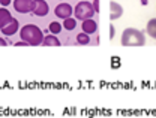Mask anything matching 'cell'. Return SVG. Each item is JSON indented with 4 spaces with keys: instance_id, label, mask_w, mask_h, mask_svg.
Here are the masks:
<instances>
[{
    "instance_id": "9",
    "label": "cell",
    "mask_w": 156,
    "mask_h": 118,
    "mask_svg": "<svg viewBox=\"0 0 156 118\" xmlns=\"http://www.w3.org/2000/svg\"><path fill=\"white\" fill-rule=\"evenodd\" d=\"M12 20H14V18H12L11 12H9L6 8H0V30H2L5 25H8Z\"/></svg>"
},
{
    "instance_id": "16",
    "label": "cell",
    "mask_w": 156,
    "mask_h": 118,
    "mask_svg": "<svg viewBox=\"0 0 156 118\" xmlns=\"http://www.w3.org/2000/svg\"><path fill=\"white\" fill-rule=\"evenodd\" d=\"M93 8L96 11V14L99 12V0H93Z\"/></svg>"
},
{
    "instance_id": "10",
    "label": "cell",
    "mask_w": 156,
    "mask_h": 118,
    "mask_svg": "<svg viewBox=\"0 0 156 118\" xmlns=\"http://www.w3.org/2000/svg\"><path fill=\"white\" fill-rule=\"evenodd\" d=\"M83 32L84 33H87V35H92V33H95L96 32V29H98V24H96V21H93L92 18L90 20H86V21H83Z\"/></svg>"
},
{
    "instance_id": "18",
    "label": "cell",
    "mask_w": 156,
    "mask_h": 118,
    "mask_svg": "<svg viewBox=\"0 0 156 118\" xmlns=\"http://www.w3.org/2000/svg\"><path fill=\"white\" fill-rule=\"evenodd\" d=\"M0 3H2L3 6H8V5L11 3V0H0Z\"/></svg>"
},
{
    "instance_id": "2",
    "label": "cell",
    "mask_w": 156,
    "mask_h": 118,
    "mask_svg": "<svg viewBox=\"0 0 156 118\" xmlns=\"http://www.w3.org/2000/svg\"><path fill=\"white\" fill-rule=\"evenodd\" d=\"M146 43V38L143 32L136 29H126L122 33V45L123 46H143Z\"/></svg>"
},
{
    "instance_id": "17",
    "label": "cell",
    "mask_w": 156,
    "mask_h": 118,
    "mask_svg": "<svg viewBox=\"0 0 156 118\" xmlns=\"http://www.w3.org/2000/svg\"><path fill=\"white\" fill-rule=\"evenodd\" d=\"M27 45H29V43L24 42V40H21V42H17V43H15V46H27Z\"/></svg>"
},
{
    "instance_id": "14",
    "label": "cell",
    "mask_w": 156,
    "mask_h": 118,
    "mask_svg": "<svg viewBox=\"0 0 156 118\" xmlns=\"http://www.w3.org/2000/svg\"><path fill=\"white\" fill-rule=\"evenodd\" d=\"M62 25H63V24H58V22H56V21H53V22L50 24V27H48L50 32H51V35H58V33L62 32V29H63Z\"/></svg>"
},
{
    "instance_id": "11",
    "label": "cell",
    "mask_w": 156,
    "mask_h": 118,
    "mask_svg": "<svg viewBox=\"0 0 156 118\" xmlns=\"http://www.w3.org/2000/svg\"><path fill=\"white\" fill-rule=\"evenodd\" d=\"M42 45L44 46H60V40L56 38V35H50V36H45Z\"/></svg>"
},
{
    "instance_id": "6",
    "label": "cell",
    "mask_w": 156,
    "mask_h": 118,
    "mask_svg": "<svg viewBox=\"0 0 156 118\" xmlns=\"http://www.w3.org/2000/svg\"><path fill=\"white\" fill-rule=\"evenodd\" d=\"M72 12H74V9H72V6H71L69 3H60V5L56 6V9H54V14L57 15L58 18H63V20L69 18Z\"/></svg>"
},
{
    "instance_id": "13",
    "label": "cell",
    "mask_w": 156,
    "mask_h": 118,
    "mask_svg": "<svg viewBox=\"0 0 156 118\" xmlns=\"http://www.w3.org/2000/svg\"><path fill=\"white\" fill-rule=\"evenodd\" d=\"M77 42L80 45H87V43H90V35H87V33H80L77 36Z\"/></svg>"
},
{
    "instance_id": "1",
    "label": "cell",
    "mask_w": 156,
    "mask_h": 118,
    "mask_svg": "<svg viewBox=\"0 0 156 118\" xmlns=\"http://www.w3.org/2000/svg\"><path fill=\"white\" fill-rule=\"evenodd\" d=\"M20 38H21V40L27 42V43L32 45V46H38V45H41V43L44 42V39H45L42 30L39 29L38 25H35V24H27V25H24V27L20 30Z\"/></svg>"
},
{
    "instance_id": "4",
    "label": "cell",
    "mask_w": 156,
    "mask_h": 118,
    "mask_svg": "<svg viewBox=\"0 0 156 118\" xmlns=\"http://www.w3.org/2000/svg\"><path fill=\"white\" fill-rule=\"evenodd\" d=\"M14 9L18 14H29L33 11V0H14Z\"/></svg>"
},
{
    "instance_id": "19",
    "label": "cell",
    "mask_w": 156,
    "mask_h": 118,
    "mask_svg": "<svg viewBox=\"0 0 156 118\" xmlns=\"http://www.w3.org/2000/svg\"><path fill=\"white\" fill-rule=\"evenodd\" d=\"M6 45H8V42H6L5 39H2V38H0V46H6Z\"/></svg>"
},
{
    "instance_id": "5",
    "label": "cell",
    "mask_w": 156,
    "mask_h": 118,
    "mask_svg": "<svg viewBox=\"0 0 156 118\" xmlns=\"http://www.w3.org/2000/svg\"><path fill=\"white\" fill-rule=\"evenodd\" d=\"M36 17H45L50 12L48 3L45 0H33V11H32Z\"/></svg>"
},
{
    "instance_id": "15",
    "label": "cell",
    "mask_w": 156,
    "mask_h": 118,
    "mask_svg": "<svg viewBox=\"0 0 156 118\" xmlns=\"http://www.w3.org/2000/svg\"><path fill=\"white\" fill-rule=\"evenodd\" d=\"M75 25H77V21L74 20V18H71V17L63 21V27H65L66 30H74Z\"/></svg>"
},
{
    "instance_id": "3",
    "label": "cell",
    "mask_w": 156,
    "mask_h": 118,
    "mask_svg": "<svg viewBox=\"0 0 156 118\" xmlns=\"http://www.w3.org/2000/svg\"><path fill=\"white\" fill-rule=\"evenodd\" d=\"M74 12H75V18L80 21L90 20V18L96 14V11H95V8H93V3L86 2V0H83V2L78 3L77 6H75V9H74Z\"/></svg>"
},
{
    "instance_id": "12",
    "label": "cell",
    "mask_w": 156,
    "mask_h": 118,
    "mask_svg": "<svg viewBox=\"0 0 156 118\" xmlns=\"http://www.w3.org/2000/svg\"><path fill=\"white\" fill-rule=\"evenodd\" d=\"M146 32H147V35H149L150 38H155L156 39V18H153V20H150L147 22Z\"/></svg>"
},
{
    "instance_id": "8",
    "label": "cell",
    "mask_w": 156,
    "mask_h": 118,
    "mask_svg": "<svg viewBox=\"0 0 156 118\" xmlns=\"http://www.w3.org/2000/svg\"><path fill=\"white\" fill-rule=\"evenodd\" d=\"M18 25H20L18 21L14 18L8 25H5V27L2 29V33H3L5 36H12V35H15V33L18 32Z\"/></svg>"
},
{
    "instance_id": "20",
    "label": "cell",
    "mask_w": 156,
    "mask_h": 118,
    "mask_svg": "<svg viewBox=\"0 0 156 118\" xmlns=\"http://www.w3.org/2000/svg\"><path fill=\"white\" fill-rule=\"evenodd\" d=\"M110 38H111V39L114 38V27H113V25H111V30H110Z\"/></svg>"
},
{
    "instance_id": "7",
    "label": "cell",
    "mask_w": 156,
    "mask_h": 118,
    "mask_svg": "<svg viewBox=\"0 0 156 118\" xmlns=\"http://www.w3.org/2000/svg\"><path fill=\"white\" fill-rule=\"evenodd\" d=\"M122 14H123V8L116 2H110V20L114 21L117 18H120Z\"/></svg>"
}]
</instances>
